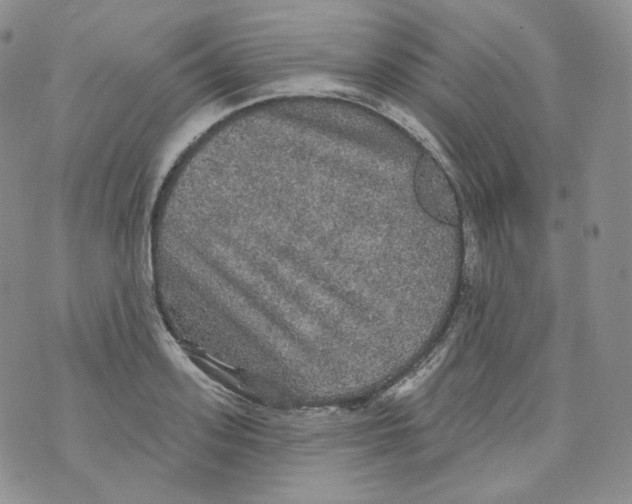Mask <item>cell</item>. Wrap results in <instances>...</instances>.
<instances>
[{"instance_id":"cell-1","label":"cell","mask_w":632,"mask_h":504,"mask_svg":"<svg viewBox=\"0 0 632 504\" xmlns=\"http://www.w3.org/2000/svg\"><path fill=\"white\" fill-rule=\"evenodd\" d=\"M416 181L420 189L423 204L428 206L430 213L445 222H454L457 211L452 191L442 171L431 160H425L417 171Z\"/></svg>"}]
</instances>
